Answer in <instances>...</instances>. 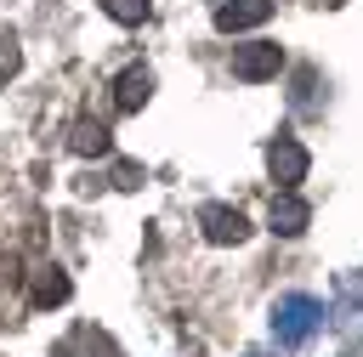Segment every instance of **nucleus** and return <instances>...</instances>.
<instances>
[{"instance_id":"nucleus-11","label":"nucleus","mask_w":363,"mask_h":357,"mask_svg":"<svg viewBox=\"0 0 363 357\" xmlns=\"http://www.w3.org/2000/svg\"><path fill=\"white\" fill-rule=\"evenodd\" d=\"M102 11H108L113 23H147L153 0H102Z\"/></svg>"},{"instance_id":"nucleus-9","label":"nucleus","mask_w":363,"mask_h":357,"mask_svg":"<svg viewBox=\"0 0 363 357\" xmlns=\"http://www.w3.org/2000/svg\"><path fill=\"white\" fill-rule=\"evenodd\" d=\"M51 357H119V351H113V340H108L102 329H74Z\"/></svg>"},{"instance_id":"nucleus-13","label":"nucleus","mask_w":363,"mask_h":357,"mask_svg":"<svg viewBox=\"0 0 363 357\" xmlns=\"http://www.w3.org/2000/svg\"><path fill=\"white\" fill-rule=\"evenodd\" d=\"M250 357H261V351H250Z\"/></svg>"},{"instance_id":"nucleus-2","label":"nucleus","mask_w":363,"mask_h":357,"mask_svg":"<svg viewBox=\"0 0 363 357\" xmlns=\"http://www.w3.org/2000/svg\"><path fill=\"white\" fill-rule=\"evenodd\" d=\"M278 68H284V51H278L272 40L233 45V74H238V79H250V85H255V79H272Z\"/></svg>"},{"instance_id":"nucleus-12","label":"nucleus","mask_w":363,"mask_h":357,"mask_svg":"<svg viewBox=\"0 0 363 357\" xmlns=\"http://www.w3.org/2000/svg\"><path fill=\"white\" fill-rule=\"evenodd\" d=\"M17 62H23V57H17V40H11V34H0V79H11V74H17Z\"/></svg>"},{"instance_id":"nucleus-8","label":"nucleus","mask_w":363,"mask_h":357,"mask_svg":"<svg viewBox=\"0 0 363 357\" xmlns=\"http://www.w3.org/2000/svg\"><path fill=\"white\" fill-rule=\"evenodd\" d=\"M306 221H312L306 198H295V193H278V198H272V232H278V238H295V232H306Z\"/></svg>"},{"instance_id":"nucleus-6","label":"nucleus","mask_w":363,"mask_h":357,"mask_svg":"<svg viewBox=\"0 0 363 357\" xmlns=\"http://www.w3.org/2000/svg\"><path fill=\"white\" fill-rule=\"evenodd\" d=\"M147 96H153V74H147V68H125V74L113 79V108H119V113H136Z\"/></svg>"},{"instance_id":"nucleus-4","label":"nucleus","mask_w":363,"mask_h":357,"mask_svg":"<svg viewBox=\"0 0 363 357\" xmlns=\"http://www.w3.org/2000/svg\"><path fill=\"white\" fill-rule=\"evenodd\" d=\"M199 227H204L210 244H244V238H250V221H244V210H233V204H204V210H199Z\"/></svg>"},{"instance_id":"nucleus-5","label":"nucleus","mask_w":363,"mask_h":357,"mask_svg":"<svg viewBox=\"0 0 363 357\" xmlns=\"http://www.w3.org/2000/svg\"><path fill=\"white\" fill-rule=\"evenodd\" d=\"M267 17H272V0H221V6H216V28H221V34L261 28Z\"/></svg>"},{"instance_id":"nucleus-10","label":"nucleus","mask_w":363,"mask_h":357,"mask_svg":"<svg viewBox=\"0 0 363 357\" xmlns=\"http://www.w3.org/2000/svg\"><path fill=\"white\" fill-rule=\"evenodd\" d=\"M28 295H34V306H40V312L62 306V300H68V272H62V266H40V272H34V289H28Z\"/></svg>"},{"instance_id":"nucleus-7","label":"nucleus","mask_w":363,"mask_h":357,"mask_svg":"<svg viewBox=\"0 0 363 357\" xmlns=\"http://www.w3.org/2000/svg\"><path fill=\"white\" fill-rule=\"evenodd\" d=\"M68 147H74L79 159H102V153H113V136H108V125H96V119H74V125H68Z\"/></svg>"},{"instance_id":"nucleus-3","label":"nucleus","mask_w":363,"mask_h":357,"mask_svg":"<svg viewBox=\"0 0 363 357\" xmlns=\"http://www.w3.org/2000/svg\"><path fill=\"white\" fill-rule=\"evenodd\" d=\"M306 147L295 142V136H278L272 147H267V170H272V181L284 187V193H295V181H306Z\"/></svg>"},{"instance_id":"nucleus-1","label":"nucleus","mask_w":363,"mask_h":357,"mask_svg":"<svg viewBox=\"0 0 363 357\" xmlns=\"http://www.w3.org/2000/svg\"><path fill=\"white\" fill-rule=\"evenodd\" d=\"M318 323H323V306H318L312 295H284V300H272V334H278V346H306V340L318 334Z\"/></svg>"}]
</instances>
